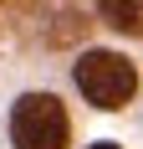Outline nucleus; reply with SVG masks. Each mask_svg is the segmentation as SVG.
<instances>
[{
	"mask_svg": "<svg viewBox=\"0 0 143 149\" xmlns=\"http://www.w3.org/2000/svg\"><path fill=\"white\" fill-rule=\"evenodd\" d=\"M72 77H77L82 98H87L92 108H102V113L123 108L133 93H138V72H133V62L118 57V52H82L77 67H72Z\"/></svg>",
	"mask_w": 143,
	"mask_h": 149,
	"instance_id": "obj_1",
	"label": "nucleus"
},
{
	"mask_svg": "<svg viewBox=\"0 0 143 149\" xmlns=\"http://www.w3.org/2000/svg\"><path fill=\"white\" fill-rule=\"evenodd\" d=\"M72 123L67 108L51 98V93H26L10 113V144L15 149H67Z\"/></svg>",
	"mask_w": 143,
	"mask_h": 149,
	"instance_id": "obj_2",
	"label": "nucleus"
},
{
	"mask_svg": "<svg viewBox=\"0 0 143 149\" xmlns=\"http://www.w3.org/2000/svg\"><path fill=\"white\" fill-rule=\"evenodd\" d=\"M107 15L113 31H128V36H143V0H102L97 5Z\"/></svg>",
	"mask_w": 143,
	"mask_h": 149,
	"instance_id": "obj_3",
	"label": "nucleus"
},
{
	"mask_svg": "<svg viewBox=\"0 0 143 149\" xmlns=\"http://www.w3.org/2000/svg\"><path fill=\"white\" fill-rule=\"evenodd\" d=\"M87 149H118V144H113V139H102V144H87Z\"/></svg>",
	"mask_w": 143,
	"mask_h": 149,
	"instance_id": "obj_4",
	"label": "nucleus"
}]
</instances>
